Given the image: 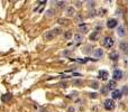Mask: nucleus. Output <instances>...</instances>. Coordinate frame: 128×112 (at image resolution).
Returning <instances> with one entry per match:
<instances>
[{"label": "nucleus", "instance_id": "nucleus-1", "mask_svg": "<svg viewBox=\"0 0 128 112\" xmlns=\"http://www.w3.org/2000/svg\"><path fill=\"white\" fill-rule=\"evenodd\" d=\"M104 106L106 110H113L115 106H116V103H115V101L112 99H107L104 102Z\"/></svg>", "mask_w": 128, "mask_h": 112}, {"label": "nucleus", "instance_id": "nucleus-2", "mask_svg": "<svg viewBox=\"0 0 128 112\" xmlns=\"http://www.w3.org/2000/svg\"><path fill=\"white\" fill-rule=\"evenodd\" d=\"M102 44H104V46L106 47V48H111V47L113 46V39L111 38V37H109V36L104 37Z\"/></svg>", "mask_w": 128, "mask_h": 112}, {"label": "nucleus", "instance_id": "nucleus-3", "mask_svg": "<svg viewBox=\"0 0 128 112\" xmlns=\"http://www.w3.org/2000/svg\"><path fill=\"white\" fill-rule=\"evenodd\" d=\"M122 76H124V72L121 70H115L112 73V79L115 81H119V80L122 79Z\"/></svg>", "mask_w": 128, "mask_h": 112}, {"label": "nucleus", "instance_id": "nucleus-4", "mask_svg": "<svg viewBox=\"0 0 128 112\" xmlns=\"http://www.w3.org/2000/svg\"><path fill=\"white\" fill-rule=\"evenodd\" d=\"M117 26H118V20L117 19H109V20L107 21V27L109 28V29H113Z\"/></svg>", "mask_w": 128, "mask_h": 112}, {"label": "nucleus", "instance_id": "nucleus-5", "mask_svg": "<svg viewBox=\"0 0 128 112\" xmlns=\"http://www.w3.org/2000/svg\"><path fill=\"white\" fill-rule=\"evenodd\" d=\"M119 48L121 49L124 54H128V43L125 42V40L120 42V44H119Z\"/></svg>", "mask_w": 128, "mask_h": 112}, {"label": "nucleus", "instance_id": "nucleus-6", "mask_svg": "<svg viewBox=\"0 0 128 112\" xmlns=\"http://www.w3.org/2000/svg\"><path fill=\"white\" fill-rule=\"evenodd\" d=\"M111 97H112V99H113V100H118V99H120V97H122V93H121V91H119V90L115 89V90H112V93H111Z\"/></svg>", "mask_w": 128, "mask_h": 112}, {"label": "nucleus", "instance_id": "nucleus-7", "mask_svg": "<svg viewBox=\"0 0 128 112\" xmlns=\"http://www.w3.org/2000/svg\"><path fill=\"white\" fill-rule=\"evenodd\" d=\"M99 77H100L101 80H104V81H107L108 80V77H109V73L107 72L106 70H101V71H99Z\"/></svg>", "mask_w": 128, "mask_h": 112}, {"label": "nucleus", "instance_id": "nucleus-8", "mask_svg": "<svg viewBox=\"0 0 128 112\" xmlns=\"http://www.w3.org/2000/svg\"><path fill=\"white\" fill-rule=\"evenodd\" d=\"M117 34H118V36L119 37H124V36H126V28H125V26H119L118 27V29H117Z\"/></svg>", "mask_w": 128, "mask_h": 112}, {"label": "nucleus", "instance_id": "nucleus-9", "mask_svg": "<svg viewBox=\"0 0 128 112\" xmlns=\"http://www.w3.org/2000/svg\"><path fill=\"white\" fill-rule=\"evenodd\" d=\"M93 55H95V57L97 58V60H99V58H101L104 56V49L97 48L95 52H93Z\"/></svg>", "mask_w": 128, "mask_h": 112}, {"label": "nucleus", "instance_id": "nucleus-10", "mask_svg": "<svg viewBox=\"0 0 128 112\" xmlns=\"http://www.w3.org/2000/svg\"><path fill=\"white\" fill-rule=\"evenodd\" d=\"M109 57L111 61H118L119 60V54H118V52H111L109 55Z\"/></svg>", "mask_w": 128, "mask_h": 112}, {"label": "nucleus", "instance_id": "nucleus-11", "mask_svg": "<svg viewBox=\"0 0 128 112\" xmlns=\"http://www.w3.org/2000/svg\"><path fill=\"white\" fill-rule=\"evenodd\" d=\"M44 37H45V39H47V40H52L55 37V34H54V31L53 30H51V31H48V33H46Z\"/></svg>", "mask_w": 128, "mask_h": 112}, {"label": "nucleus", "instance_id": "nucleus-12", "mask_svg": "<svg viewBox=\"0 0 128 112\" xmlns=\"http://www.w3.org/2000/svg\"><path fill=\"white\" fill-rule=\"evenodd\" d=\"M74 14H75V9H74L73 7H69L66 9V16L67 17H72V16H74Z\"/></svg>", "mask_w": 128, "mask_h": 112}, {"label": "nucleus", "instance_id": "nucleus-13", "mask_svg": "<svg viewBox=\"0 0 128 112\" xmlns=\"http://www.w3.org/2000/svg\"><path fill=\"white\" fill-rule=\"evenodd\" d=\"M116 86H117V84H116V81L115 80H111V81H109V83H108V89L109 90H115L116 89Z\"/></svg>", "mask_w": 128, "mask_h": 112}, {"label": "nucleus", "instance_id": "nucleus-14", "mask_svg": "<svg viewBox=\"0 0 128 112\" xmlns=\"http://www.w3.org/2000/svg\"><path fill=\"white\" fill-rule=\"evenodd\" d=\"M1 100H2L3 102H9V101L11 100V94H10V93L3 94L2 97H1Z\"/></svg>", "mask_w": 128, "mask_h": 112}, {"label": "nucleus", "instance_id": "nucleus-15", "mask_svg": "<svg viewBox=\"0 0 128 112\" xmlns=\"http://www.w3.org/2000/svg\"><path fill=\"white\" fill-rule=\"evenodd\" d=\"M98 37H99V33L96 30V31H93L90 36H89V38H90V40H97Z\"/></svg>", "mask_w": 128, "mask_h": 112}, {"label": "nucleus", "instance_id": "nucleus-16", "mask_svg": "<svg viewBox=\"0 0 128 112\" xmlns=\"http://www.w3.org/2000/svg\"><path fill=\"white\" fill-rule=\"evenodd\" d=\"M74 39H75V42L80 43V42H82L83 40V36L81 34H75V35H74Z\"/></svg>", "mask_w": 128, "mask_h": 112}, {"label": "nucleus", "instance_id": "nucleus-17", "mask_svg": "<svg viewBox=\"0 0 128 112\" xmlns=\"http://www.w3.org/2000/svg\"><path fill=\"white\" fill-rule=\"evenodd\" d=\"M79 28H80V30L82 31V33H87V31H88V26H87L85 24H81L79 26Z\"/></svg>", "mask_w": 128, "mask_h": 112}, {"label": "nucleus", "instance_id": "nucleus-18", "mask_svg": "<svg viewBox=\"0 0 128 112\" xmlns=\"http://www.w3.org/2000/svg\"><path fill=\"white\" fill-rule=\"evenodd\" d=\"M73 84L76 85V86H81V85L83 84V81H82V80H74Z\"/></svg>", "mask_w": 128, "mask_h": 112}, {"label": "nucleus", "instance_id": "nucleus-19", "mask_svg": "<svg viewBox=\"0 0 128 112\" xmlns=\"http://www.w3.org/2000/svg\"><path fill=\"white\" fill-rule=\"evenodd\" d=\"M90 86H91L92 89H95V90H98V89H99V83H98V82H92L91 83V85H90Z\"/></svg>", "mask_w": 128, "mask_h": 112}, {"label": "nucleus", "instance_id": "nucleus-20", "mask_svg": "<svg viewBox=\"0 0 128 112\" xmlns=\"http://www.w3.org/2000/svg\"><path fill=\"white\" fill-rule=\"evenodd\" d=\"M54 9H48L47 10V14H46V16H47V17H53V16H54Z\"/></svg>", "mask_w": 128, "mask_h": 112}, {"label": "nucleus", "instance_id": "nucleus-21", "mask_svg": "<svg viewBox=\"0 0 128 112\" xmlns=\"http://www.w3.org/2000/svg\"><path fill=\"white\" fill-rule=\"evenodd\" d=\"M121 93L124 94V95H128V86H127V85H125V86L122 88Z\"/></svg>", "mask_w": 128, "mask_h": 112}, {"label": "nucleus", "instance_id": "nucleus-22", "mask_svg": "<svg viewBox=\"0 0 128 112\" xmlns=\"http://www.w3.org/2000/svg\"><path fill=\"white\" fill-rule=\"evenodd\" d=\"M64 7H65V1H58L57 2V8L62 9V8H64Z\"/></svg>", "mask_w": 128, "mask_h": 112}, {"label": "nucleus", "instance_id": "nucleus-23", "mask_svg": "<svg viewBox=\"0 0 128 112\" xmlns=\"http://www.w3.org/2000/svg\"><path fill=\"white\" fill-rule=\"evenodd\" d=\"M64 37H65L66 39H70L71 37H72V33H71V31H66V33H64Z\"/></svg>", "mask_w": 128, "mask_h": 112}, {"label": "nucleus", "instance_id": "nucleus-24", "mask_svg": "<svg viewBox=\"0 0 128 112\" xmlns=\"http://www.w3.org/2000/svg\"><path fill=\"white\" fill-rule=\"evenodd\" d=\"M53 31H54L55 36H56V35H60V34L62 33V29L61 28H55V29H53Z\"/></svg>", "mask_w": 128, "mask_h": 112}, {"label": "nucleus", "instance_id": "nucleus-25", "mask_svg": "<svg viewBox=\"0 0 128 112\" xmlns=\"http://www.w3.org/2000/svg\"><path fill=\"white\" fill-rule=\"evenodd\" d=\"M83 53H90V46H87V47H84V49H83Z\"/></svg>", "mask_w": 128, "mask_h": 112}, {"label": "nucleus", "instance_id": "nucleus-26", "mask_svg": "<svg viewBox=\"0 0 128 112\" xmlns=\"http://www.w3.org/2000/svg\"><path fill=\"white\" fill-rule=\"evenodd\" d=\"M97 97H98L97 93H90V97H92V99H96Z\"/></svg>", "mask_w": 128, "mask_h": 112}, {"label": "nucleus", "instance_id": "nucleus-27", "mask_svg": "<svg viewBox=\"0 0 128 112\" xmlns=\"http://www.w3.org/2000/svg\"><path fill=\"white\" fill-rule=\"evenodd\" d=\"M67 21L65 19H60V24H66Z\"/></svg>", "mask_w": 128, "mask_h": 112}, {"label": "nucleus", "instance_id": "nucleus-28", "mask_svg": "<svg viewBox=\"0 0 128 112\" xmlns=\"http://www.w3.org/2000/svg\"><path fill=\"white\" fill-rule=\"evenodd\" d=\"M71 54V52H63V53H62V55H64V56H65V55H70Z\"/></svg>", "mask_w": 128, "mask_h": 112}, {"label": "nucleus", "instance_id": "nucleus-29", "mask_svg": "<svg viewBox=\"0 0 128 112\" xmlns=\"http://www.w3.org/2000/svg\"><path fill=\"white\" fill-rule=\"evenodd\" d=\"M101 91H102V93H107V91H108V88H104V89H102V90H101Z\"/></svg>", "mask_w": 128, "mask_h": 112}, {"label": "nucleus", "instance_id": "nucleus-30", "mask_svg": "<svg viewBox=\"0 0 128 112\" xmlns=\"http://www.w3.org/2000/svg\"><path fill=\"white\" fill-rule=\"evenodd\" d=\"M69 112H74V108H70V109H69Z\"/></svg>", "mask_w": 128, "mask_h": 112}, {"label": "nucleus", "instance_id": "nucleus-31", "mask_svg": "<svg viewBox=\"0 0 128 112\" xmlns=\"http://www.w3.org/2000/svg\"><path fill=\"white\" fill-rule=\"evenodd\" d=\"M84 1H87V0H84Z\"/></svg>", "mask_w": 128, "mask_h": 112}]
</instances>
